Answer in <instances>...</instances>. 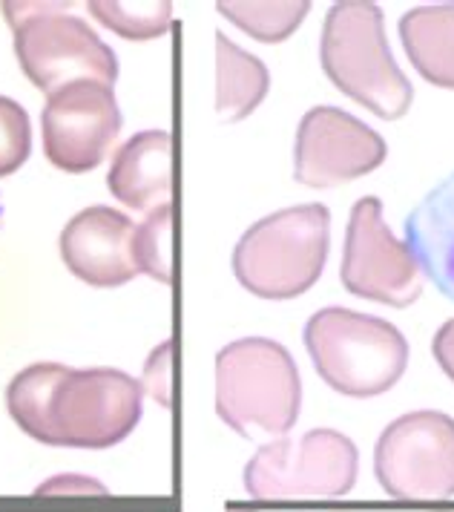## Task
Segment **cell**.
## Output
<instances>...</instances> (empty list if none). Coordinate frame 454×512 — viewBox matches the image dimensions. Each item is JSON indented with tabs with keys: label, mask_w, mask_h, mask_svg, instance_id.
I'll return each mask as SVG.
<instances>
[{
	"label": "cell",
	"mask_w": 454,
	"mask_h": 512,
	"mask_svg": "<svg viewBox=\"0 0 454 512\" xmlns=\"http://www.w3.org/2000/svg\"><path fill=\"white\" fill-rule=\"evenodd\" d=\"M386 141L368 124L337 107H314L299 121L294 179L308 187L354 182L386 162Z\"/></svg>",
	"instance_id": "8fae6325"
},
{
	"label": "cell",
	"mask_w": 454,
	"mask_h": 512,
	"mask_svg": "<svg viewBox=\"0 0 454 512\" xmlns=\"http://www.w3.org/2000/svg\"><path fill=\"white\" fill-rule=\"evenodd\" d=\"M90 15L127 41H150L167 32L173 21V3H87Z\"/></svg>",
	"instance_id": "ac0fdd59"
},
{
	"label": "cell",
	"mask_w": 454,
	"mask_h": 512,
	"mask_svg": "<svg viewBox=\"0 0 454 512\" xmlns=\"http://www.w3.org/2000/svg\"><path fill=\"white\" fill-rule=\"evenodd\" d=\"M434 360L440 363V369L446 372V377L454 383V317L452 320H446L443 328L434 334Z\"/></svg>",
	"instance_id": "603a6c76"
},
{
	"label": "cell",
	"mask_w": 454,
	"mask_h": 512,
	"mask_svg": "<svg viewBox=\"0 0 454 512\" xmlns=\"http://www.w3.org/2000/svg\"><path fill=\"white\" fill-rule=\"evenodd\" d=\"M302 380L291 351L265 337L236 340L216 357V412L242 438H279L294 429Z\"/></svg>",
	"instance_id": "7a4b0ae2"
},
{
	"label": "cell",
	"mask_w": 454,
	"mask_h": 512,
	"mask_svg": "<svg viewBox=\"0 0 454 512\" xmlns=\"http://www.w3.org/2000/svg\"><path fill=\"white\" fill-rule=\"evenodd\" d=\"M406 55L429 84L454 90V3L417 6L400 18Z\"/></svg>",
	"instance_id": "9a60e30c"
},
{
	"label": "cell",
	"mask_w": 454,
	"mask_h": 512,
	"mask_svg": "<svg viewBox=\"0 0 454 512\" xmlns=\"http://www.w3.org/2000/svg\"><path fill=\"white\" fill-rule=\"evenodd\" d=\"M133 256H136L138 274H147L161 285H170L173 280V208L170 205L150 210L147 219L136 225Z\"/></svg>",
	"instance_id": "d6986e66"
},
{
	"label": "cell",
	"mask_w": 454,
	"mask_h": 512,
	"mask_svg": "<svg viewBox=\"0 0 454 512\" xmlns=\"http://www.w3.org/2000/svg\"><path fill=\"white\" fill-rule=\"evenodd\" d=\"M403 231L417 268L454 303V173L414 205Z\"/></svg>",
	"instance_id": "5bb4252c"
},
{
	"label": "cell",
	"mask_w": 454,
	"mask_h": 512,
	"mask_svg": "<svg viewBox=\"0 0 454 512\" xmlns=\"http://www.w3.org/2000/svg\"><path fill=\"white\" fill-rule=\"evenodd\" d=\"M305 349L319 377L345 397L383 395L409 366V343L397 328L348 308L317 311L305 326Z\"/></svg>",
	"instance_id": "5b68a950"
},
{
	"label": "cell",
	"mask_w": 454,
	"mask_h": 512,
	"mask_svg": "<svg viewBox=\"0 0 454 512\" xmlns=\"http://www.w3.org/2000/svg\"><path fill=\"white\" fill-rule=\"evenodd\" d=\"M170 374H173V343L164 340L159 349H153V354H150V360L144 366V383H141V389H147L164 409L173 406V400H170L173 397V377Z\"/></svg>",
	"instance_id": "44dd1931"
},
{
	"label": "cell",
	"mask_w": 454,
	"mask_h": 512,
	"mask_svg": "<svg viewBox=\"0 0 454 512\" xmlns=\"http://www.w3.org/2000/svg\"><path fill=\"white\" fill-rule=\"evenodd\" d=\"M110 193L130 210H150L170 205L173 196V139L167 130H144L115 150L110 173Z\"/></svg>",
	"instance_id": "4fadbf2b"
},
{
	"label": "cell",
	"mask_w": 454,
	"mask_h": 512,
	"mask_svg": "<svg viewBox=\"0 0 454 512\" xmlns=\"http://www.w3.org/2000/svg\"><path fill=\"white\" fill-rule=\"evenodd\" d=\"M331 245L325 205H296L250 225L233 251V274L262 300H294L319 280Z\"/></svg>",
	"instance_id": "277c9868"
},
{
	"label": "cell",
	"mask_w": 454,
	"mask_h": 512,
	"mask_svg": "<svg viewBox=\"0 0 454 512\" xmlns=\"http://www.w3.org/2000/svg\"><path fill=\"white\" fill-rule=\"evenodd\" d=\"M69 6L72 3H3L23 75L46 95L75 81L113 87L118 78L115 52L84 21L72 18Z\"/></svg>",
	"instance_id": "8992f818"
},
{
	"label": "cell",
	"mask_w": 454,
	"mask_h": 512,
	"mask_svg": "<svg viewBox=\"0 0 454 512\" xmlns=\"http://www.w3.org/2000/svg\"><path fill=\"white\" fill-rule=\"evenodd\" d=\"M136 225L113 208L75 213L61 231V259L69 271L92 288H118L138 274L133 256Z\"/></svg>",
	"instance_id": "7c38bea8"
},
{
	"label": "cell",
	"mask_w": 454,
	"mask_h": 512,
	"mask_svg": "<svg viewBox=\"0 0 454 512\" xmlns=\"http://www.w3.org/2000/svg\"><path fill=\"white\" fill-rule=\"evenodd\" d=\"M0 219H3V202H0Z\"/></svg>",
	"instance_id": "cb8c5ba5"
},
{
	"label": "cell",
	"mask_w": 454,
	"mask_h": 512,
	"mask_svg": "<svg viewBox=\"0 0 454 512\" xmlns=\"http://www.w3.org/2000/svg\"><path fill=\"white\" fill-rule=\"evenodd\" d=\"M374 472L391 498H452L454 420L432 409L391 420L374 449Z\"/></svg>",
	"instance_id": "ba28073f"
},
{
	"label": "cell",
	"mask_w": 454,
	"mask_h": 512,
	"mask_svg": "<svg viewBox=\"0 0 454 512\" xmlns=\"http://www.w3.org/2000/svg\"><path fill=\"white\" fill-rule=\"evenodd\" d=\"M35 495H107V489L101 481H92L84 475H58V478H49L41 487L35 489Z\"/></svg>",
	"instance_id": "7402d4cb"
},
{
	"label": "cell",
	"mask_w": 454,
	"mask_h": 512,
	"mask_svg": "<svg viewBox=\"0 0 454 512\" xmlns=\"http://www.w3.org/2000/svg\"><path fill=\"white\" fill-rule=\"evenodd\" d=\"M340 277L354 297L391 308H406L423 294L420 268L406 242L388 231L383 202L374 196L360 199L351 210Z\"/></svg>",
	"instance_id": "9c48e42d"
},
{
	"label": "cell",
	"mask_w": 454,
	"mask_h": 512,
	"mask_svg": "<svg viewBox=\"0 0 454 512\" xmlns=\"http://www.w3.org/2000/svg\"><path fill=\"white\" fill-rule=\"evenodd\" d=\"M357 446L337 429H311L299 441L265 443L245 466L250 498H340L357 481Z\"/></svg>",
	"instance_id": "52a82bcc"
},
{
	"label": "cell",
	"mask_w": 454,
	"mask_h": 512,
	"mask_svg": "<svg viewBox=\"0 0 454 512\" xmlns=\"http://www.w3.org/2000/svg\"><path fill=\"white\" fill-rule=\"evenodd\" d=\"M216 9L250 38L276 44L294 35L311 12V3H219Z\"/></svg>",
	"instance_id": "e0dca14e"
},
{
	"label": "cell",
	"mask_w": 454,
	"mask_h": 512,
	"mask_svg": "<svg viewBox=\"0 0 454 512\" xmlns=\"http://www.w3.org/2000/svg\"><path fill=\"white\" fill-rule=\"evenodd\" d=\"M12 420L29 438L67 449H110L141 420L144 389L118 369L35 363L6 389Z\"/></svg>",
	"instance_id": "6da1fadb"
},
{
	"label": "cell",
	"mask_w": 454,
	"mask_h": 512,
	"mask_svg": "<svg viewBox=\"0 0 454 512\" xmlns=\"http://www.w3.org/2000/svg\"><path fill=\"white\" fill-rule=\"evenodd\" d=\"M268 67L250 52L216 35V113L222 121H242L268 95Z\"/></svg>",
	"instance_id": "2e32d148"
},
{
	"label": "cell",
	"mask_w": 454,
	"mask_h": 512,
	"mask_svg": "<svg viewBox=\"0 0 454 512\" xmlns=\"http://www.w3.org/2000/svg\"><path fill=\"white\" fill-rule=\"evenodd\" d=\"M121 130L113 87L75 81L49 95L41 116L44 153L64 173H87L104 162Z\"/></svg>",
	"instance_id": "30bf717a"
},
{
	"label": "cell",
	"mask_w": 454,
	"mask_h": 512,
	"mask_svg": "<svg viewBox=\"0 0 454 512\" xmlns=\"http://www.w3.org/2000/svg\"><path fill=\"white\" fill-rule=\"evenodd\" d=\"M319 58L331 84L374 116L394 121L409 113L414 90L388 49L377 3H334Z\"/></svg>",
	"instance_id": "3957f363"
},
{
	"label": "cell",
	"mask_w": 454,
	"mask_h": 512,
	"mask_svg": "<svg viewBox=\"0 0 454 512\" xmlns=\"http://www.w3.org/2000/svg\"><path fill=\"white\" fill-rule=\"evenodd\" d=\"M32 150L29 116L18 101L0 95V179L12 176Z\"/></svg>",
	"instance_id": "ffe728a7"
}]
</instances>
